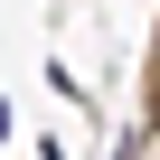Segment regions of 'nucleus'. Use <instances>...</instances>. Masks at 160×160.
I'll list each match as a JSON object with an SVG mask.
<instances>
[{"label": "nucleus", "instance_id": "1", "mask_svg": "<svg viewBox=\"0 0 160 160\" xmlns=\"http://www.w3.org/2000/svg\"><path fill=\"white\" fill-rule=\"evenodd\" d=\"M0 141H10V104H0Z\"/></svg>", "mask_w": 160, "mask_h": 160}]
</instances>
